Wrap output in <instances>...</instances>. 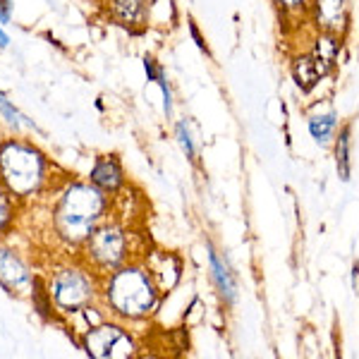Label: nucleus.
<instances>
[{
	"instance_id": "1",
	"label": "nucleus",
	"mask_w": 359,
	"mask_h": 359,
	"mask_svg": "<svg viewBox=\"0 0 359 359\" xmlns=\"http://www.w3.org/2000/svg\"><path fill=\"white\" fill-rule=\"evenodd\" d=\"M106 213V196L96 184H69L57 199L53 228L67 245H84Z\"/></svg>"
},
{
	"instance_id": "2",
	"label": "nucleus",
	"mask_w": 359,
	"mask_h": 359,
	"mask_svg": "<svg viewBox=\"0 0 359 359\" xmlns=\"http://www.w3.org/2000/svg\"><path fill=\"white\" fill-rule=\"evenodd\" d=\"M46 182V158L22 142L0 147V184L17 199L34 196Z\"/></svg>"
},
{
	"instance_id": "3",
	"label": "nucleus",
	"mask_w": 359,
	"mask_h": 359,
	"mask_svg": "<svg viewBox=\"0 0 359 359\" xmlns=\"http://www.w3.org/2000/svg\"><path fill=\"white\" fill-rule=\"evenodd\" d=\"M106 299L115 314L125 318H142L151 314L156 309V302H158L154 276H149L147 271L137 269V266L115 271L108 278Z\"/></svg>"
},
{
	"instance_id": "4",
	"label": "nucleus",
	"mask_w": 359,
	"mask_h": 359,
	"mask_svg": "<svg viewBox=\"0 0 359 359\" xmlns=\"http://www.w3.org/2000/svg\"><path fill=\"white\" fill-rule=\"evenodd\" d=\"M48 294L57 311L74 314V311H82L94 299V280L89 273L77 269L57 271L53 280L48 283Z\"/></svg>"
},
{
	"instance_id": "5",
	"label": "nucleus",
	"mask_w": 359,
	"mask_h": 359,
	"mask_svg": "<svg viewBox=\"0 0 359 359\" xmlns=\"http://www.w3.org/2000/svg\"><path fill=\"white\" fill-rule=\"evenodd\" d=\"M86 245V254L98 269H118L127 259V235L118 225H101L91 233Z\"/></svg>"
},
{
	"instance_id": "6",
	"label": "nucleus",
	"mask_w": 359,
	"mask_h": 359,
	"mask_svg": "<svg viewBox=\"0 0 359 359\" xmlns=\"http://www.w3.org/2000/svg\"><path fill=\"white\" fill-rule=\"evenodd\" d=\"M86 355L108 359V357H130L135 352V343L127 335L125 328L113 326V323H98L89 328L84 335Z\"/></svg>"
},
{
	"instance_id": "7",
	"label": "nucleus",
	"mask_w": 359,
	"mask_h": 359,
	"mask_svg": "<svg viewBox=\"0 0 359 359\" xmlns=\"http://www.w3.org/2000/svg\"><path fill=\"white\" fill-rule=\"evenodd\" d=\"M36 278L32 276L25 259L8 247H0V285L10 294L27 292Z\"/></svg>"
},
{
	"instance_id": "8",
	"label": "nucleus",
	"mask_w": 359,
	"mask_h": 359,
	"mask_svg": "<svg viewBox=\"0 0 359 359\" xmlns=\"http://www.w3.org/2000/svg\"><path fill=\"white\" fill-rule=\"evenodd\" d=\"M208 249V269H211V280L216 285L218 294L225 304H235L237 299V278L230 269V264L225 262L221 254L216 252L211 245L206 247Z\"/></svg>"
},
{
	"instance_id": "9",
	"label": "nucleus",
	"mask_w": 359,
	"mask_h": 359,
	"mask_svg": "<svg viewBox=\"0 0 359 359\" xmlns=\"http://www.w3.org/2000/svg\"><path fill=\"white\" fill-rule=\"evenodd\" d=\"M89 180L91 184H96L103 192H118L125 182L123 165L118 163L115 156H101V158H96L94 168H91Z\"/></svg>"
},
{
	"instance_id": "10",
	"label": "nucleus",
	"mask_w": 359,
	"mask_h": 359,
	"mask_svg": "<svg viewBox=\"0 0 359 359\" xmlns=\"http://www.w3.org/2000/svg\"><path fill=\"white\" fill-rule=\"evenodd\" d=\"M316 22L328 32H340L347 22V0H316Z\"/></svg>"
},
{
	"instance_id": "11",
	"label": "nucleus",
	"mask_w": 359,
	"mask_h": 359,
	"mask_svg": "<svg viewBox=\"0 0 359 359\" xmlns=\"http://www.w3.org/2000/svg\"><path fill=\"white\" fill-rule=\"evenodd\" d=\"M335 127H338V115L335 113L314 115V118H309V135L314 137V142L321 144V147H326V144L333 139Z\"/></svg>"
},
{
	"instance_id": "12",
	"label": "nucleus",
	"mask_w": 359,
	"mask_h": 359,
	"mask_svg": "<svg viewBox=\"0 0 359 359\" xmlns=\"http://www.w3.org/2000/svg\"><path fill=\"white\" fill-rule=\"evenodd\" d=\"M113 13L123 25H137L144 15V0H113Z\"/></svg>"
},
{
	"instance_id": "13",
	"label": "nucleus",
	"mask_w": 359,
	"mask_h": 359,
	"mask_svg": "<svg viewBox=\"0 0 359 359\" xmlns=\"http://www.w3.org/2000/svg\"><path fill=\"white\" fill-rule=\"evenodd\" d=\"M335 161H338V175L343 182L350 180V127H345L335 142Z\"/></svg>"
},
{
	"instance_id": "14",
	"label": "nucleus",
	"mask_w": 359,
	"mask_h": 359,
	"mask_svg": "<svg viewBox=\"0 0 359 359\" xmlns=\"http://www.w3.org/2000/svg\"><path fill=\"white\" fill-rule=\"evenodd\" d=\"M0 115H3V118L8 120V125H10V127H15V130H22L25 125L34 127V123H29L25 115H22V113L13 106V103L8 101V96H5V94H0Z\"/></svg>"
},
{
	"instance_id": "15",
	"label": "nucleus",
	"mask_w": 359,
	"mask_h": 359,
	"mask_svg": "<svg viewBox=\"0 0 359 359\" xmlns=\"http://www.w3.org/2000/svg\"><path fill=\"white\" fill-rule=\"evenodd\" d=\"M15 196L8 192V189L0 184V233L8 228V223L13 221L15 216Z\"/></svg>"
},
{
	"instance_id": "16",
	"label": "nucleus",
	"mask_w": 359,
	"mask_h": 359,
	"mask_svg": "<svg viewBox=\"0 0 359 359\" xmlns=\"http://www.w3.org/2000/svg\"><path fill=\"white\" fill-rule=\"evenodd\" d=\"M175 137H177V142H180V147H182V151H184V156H187L189 161H194L196 158V149H194V139H192V135H189V127H187V123H177L175 125Z\"/></svg>"
},
{
	"instance_id": "17",
	"label": "nucleus",
	"mask_w": 359,
	"mask_h": 359,
	"mask_svg": "<svg viewBox=\"0 0 359 359\" xmlns=\"http://www.w3.org/2000/svg\"><path fill=\"white\" fill-rule=\"evenodd\" d=\"M13 20V0H0V25Z\"/></svg>"
},
{
	"instance_id": "18",
	"label": "nucleus",
	"mask_w": 359,
	"mask_h": 359,
	"mask_svg": "<svg viewBox=\"0 0 359 359\" xmlns=\"http://www.w3.org/2000/svg\"><path fill=\"white\" fill-rule=\"evenodd\" d=\"M189 32H192V36H194V41H196V46H199V50H206V43H204V39H201L199 29H196L194 25H189Z\"/></svg>"
},
{
	"instance_id": "19",
	"label": "nucleus",
	"mask_w": 359,
	"mask_h": 359,
	"mask_svg": "<svg viewBox=\"0 0 359 359\" xmlns=\"http://www.w3.org/2000/svg\"><path fill=\"white\" fill-rule=\"evenodd\" d=\"M352 287H355V290L359 292V266L357 264L352 266Z\"/></svg>"
},
{
	"instance_id": "20",
	"label": "nucleus",
	"mask_w": 359,
	"mask_h": 359,
	"mask_svg": "<svg viewBox=\"0 0 359 359\" xmlns=\"http://www.w3.org/2000/svg\"><path fill=\"white\" fill-rule=\"evenodd\" d=\"M280 5H285V8H299V5H304L306 0H278Z\"/></svg>"
},
{
	"instance_id": "21",
	"label": "nucleus",
	"mask_w": 359,
	"mask_h": 359,
	"mask_svg": "<svg viewBox=\"0 0 359 359\" xmlns=\"http://www.w3.org/2000/svg\"><path fill=\"white\" fill-rule=\"evenodd\" d=\"M10 46V36L3 32V27H0V48H8Z\"/></svg>"
}]
</instances>
